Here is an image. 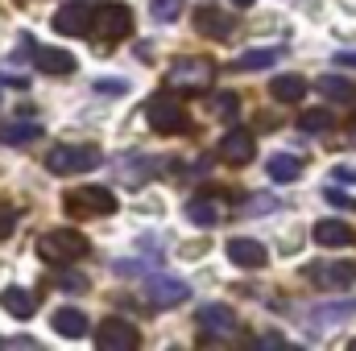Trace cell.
<instances>
[{"instance_id":"obj_2","label":"cell","mask_w":356,"mask_h":351,"mask_svg":"<svg viewBox=\"0 0 356 351\" xmlns=\"http://www.w3.org/2000/svg\"><path fill=\"white\" fill-rule=\"evenodd\" d=\"M129 33H133V12H129V4H120V0L95 4V17H91V29H88V37L95 46L124 42Z\"/></svg>"},{"instance_id":"obj_15","label":"cell","mask_w":356,"mask_h":351,"mask_svg":"<svg viewBox=\"0 0 356 351\" xmlns=\"http://www.w3.org/2000/svg\"><path fill=\"white\" fill-rule=\"evenodd\" d=\"M220 153H224V162H232V166H249L253 153H257V141H253V132L232 128V132L220 141Z\"/></svg>"},{"instance_id":"obj_36","label":"cell","mask_w":356,"mask_h":351,"mask_svg":"<svg viewBox=\"0 0 356 351\" xmlns=\"http://www.w3.org/2000/svg\"><path fill=\"white\" fill-rule=\"evenodd\" d=\"M273 207H277V198H253L249 203V211H273Z\"/></svg>"},{"instance_id":"obj_8","label":"cell","mask_w":356,"mask_h":351,"mask_svg":"<svg viewBox=\"0 0 356 351\" xmlns=\"http://www.w3.org/2000/svg\"><path fill=\"white\" fill-rule=\"evenodd\" d=\"M137 343H141V331L129 318H104L99 331H95V348L99 351H137Z\"/></svg>"},{"instance_id":"obj_20","label":"cell","mask_w":356,"mask_h":351,"mask_svg":"<svg viewBox=\"0 0 356 351\" xmlns=\"http://www.w3.org/2000/svg\"><path fill=\"white\" fill-rule=\"evenodd\" d=\"M195 29H199L203 37H228V33H232V17L220 12V8H199V12H195Z\"/></svg>"},{"instance_id":"obj_21","label":"cell","mask_w":356,"mask_h":351,"mask_svg":"<svg viewBox=\"0 0 356 351\" xmlns=\"http://www.w3.org/2000/svg\"><path fill=\"white\" fill-rule=\"evenodd\" d=\"M282 58H286L282 46H257V50H245V54L236 58V67H241V71H269V67H277Z\"/></svg>"},{"instance_id":"obj_27","label":"cell","mask_w":356,"mask_h":351,"mask_svg":"<svg viewBox=\"0 0 356 351\" xmlns=\"http://www.w3.org/2000/svg\"><path fill=\"white\" fill-rule=\"evenodd\" d=\"M236 112H241L236 91H216V95H211V116H220V120H236Z\"/></svg>"},{"instance_id":"obj_17","label":"cell","mask_w":356,"mask_h":351,"mask_svg":"<svg viewBox=\"0 0 356 351\" xmlns=\"http://www.w3.org/2000/svg\"><path fill=\"white\" fill-rule=\"evenodd\" d=\"M348 314H356V298H344V302H319L307 310V323L311 327H332V323H344Z\"/></svg>"},{"instance_id":"obj_18","label":"cell","mask_w":356,"mask_h":351,"mask_svg":"<svg viewBox=\"0 0 356 351\" xmlns=\"http://www.w3.org/2000/svg\"><path fill=\"white\" fill-rule=\"evenodd\" d=\"M33 67H38L42 75H71V71H75V54H67V50H58V46H42V50L33 54Z\"/></svg>"},{"instance_id":"obj_22","label":"cell","mask_w":356,"mask_h":351,"mask_svg":"<svg viewBox=\"0 0 356 351\" xmlns=\"http://www.w3.org/2000/svg\"><path fill=\"white\" fill-rule=\"evenodd\" d=\"M42 132L46 128L38 120H13L0 128V145H33V141H42Z\"/></svg>"},{"instance_id":"obj_25","label":"cell","mask_w":356,"mask_h":351,"mask_svg":"<svg viewBox=\"0 0 356 351\" xmlns=\"http://www.w3.org/2000/svg\"><path fill=\"white\" fill-rule=\"evenodd\" d=\"M269 95H273L277 103H298V99L307 95V79H302V75H277V79L269 83Z\"/></svg>"},{"instance_id":"obj_11","label":"cell","mask_w":356,"mask_h":351,"mask_svg":"<svg viewBox=\"0 0 356 351\" xmlns=\"http://www.w3.org/2000/svg\"><path fill=\"white\" fill-rule=\"evenodd\" d=\"M307 277L319 289H348L356 281V261H319L307 268Z\"/></svg>"},{"instance_id":"obj_28","label":"cell","mask_w":356,"mask_h":351,"mask_svg":"<svg viewBox=\"0 0 356 351\" xmlns=\"http://www.w3.org/2000/svg\"><path fill=\"white\" fill-rule=\"evenodd\" d=\"M298 128H302V132H315V137H319V132H332V116H327V112H302V116H298Z\"/></svg>"},{"instance_id":"obj_30","label":"cell","mask_w":356,"mask_h":351,"mask_svg":"<svg viewBox=\"0 0 356 351\" xmlns=\"http://www.w3.org/2000/svg\"><path fill=\"white\" fill-rule=\"evenodd\" d=\"M17 232V207L13 203H0V240H8Z\"/></svg>"},{"instance_id":"obj_6","label":"cell","mask_w":356,"mask_h":351,"mask_svg":"<svg viewBox=\"0 0 356 351\" xmlns=\"http://www.w3.org/2000/svg\"><path fill=\"white\" fill-rule=\"evenodd\" d=\"M191 298V285L186 281H178V277H162V273H149L145 281H141V302L149 306V310H175Z\"/></svg>"},{"instance_id":"obj_9","label":"cell","mask_w":356,"mask_h":351,"mask_svg":"<svg viewBox=\"0 0 356 351\" xmlns=\"http://www.w3.org/2000/svg\"><path fill=\"white\" fill-rule=\"evenodd\" d=\"M236 331H241V323H236L232 306L207 302V306L199 310V335H203V339H232Z\"/></svg>"},{"instance_id":"obj_35","label":"cell","mask_w":356,"mask_h":351,"mask_svg":"<svg viewBox=\"0 0 356 351\" xmlns=\"http://www.w3.org/2000/svg\"><path fill=\"white\" fill-rule=\"evenodd\" d=\"M336 67H353L356 71V50H340V54H336Z\"/></svg>"},{"instance_id":"obj_4","label":"cell","mask_w":356,"mask_h":351,"mask_svg":"<svg viewBox=\"0 0 356 351\" xmlns=\"http://www.w3.org/2000/svg\"><path fill=\"white\" fill-rule=\"evenodd\" d=\"M63 207L75 219H99V215L116 211V194H112V186H75V190H67Z\"/></svg>"},{"instance_id":"obj_16","label":"cell","mask_w":356,"mask_h":351,"mask_svg":"<svg viewBox=\"0 0 356 351\" xmlns=\"http://www.w3.org/2000/svg\"><path fill=\"white\" fill-rule=\"evenodd\" d=\"M186 219H191L195 228H216V223L224 219V203L211 198V194H195V198L186 203Z\"/></svg>"},{"instance_id":"obj_3","label":"cell","mask_w":356,"mask_h":351,"mask_svg":"<svg viewBox=\"0 0 356 351\" xmlns=\"http://www.w3.org/2000/svg\"><path fill=\"white\" fill-rule=\"evenodd\" d=\"M104 166V153L95 145H54L46 153V170L58 178H71V174H91Z\"/></svg>"},{"instance_id":"obj_26","label":"cell","mask_w":356,"mask_h":351,"mask_svg":"<svg viewBox=\"0 0 356 351\" xmlns=\"http://www.w3.org/2000/svg\"><path fill=\"white\" fill-rule=\"evenodd\" d=\"M266 170H269V178H273V182H294V178L302 174V162H298L294 153H273Z\"/></svg>"},{"instance_id":"obj_19","label":"cell","mask_w":356,"mask_h":351,"mask_svg":"<svg viewBox=\"0 0 356 351\" xmlns=\"http://www.w3.org/2000/svg\"><path fill=\"white\" fill-rule=\"evenodd\" d=\"M315 91H319L323 99H336V103H353L356 99V83L348 75H319V79H315Z\"/></svg>"},{"instance_id":"obj_31","label":"cell","mask_w":356,"mask_h":351,"mask_svg":"<svg viewBox=\"0 0 356 351\" xmlns=\"http://www.w3.org/2000/svg\"><path fill=\"white\" fill-rule=\"evenodd\" d=\"M58 289H67V293H83V289H88V277H83V273H58Z\"/></svg>"},{"instance_id":"obj_5","label":"cell","mask_w":356,"mask_h":351,"mask_svg":"<svg viewBox=\"0 0 356 351\" xmlns=\"http://www.w3.org/2000/svg\"><path fill=\"white\" fill-rule=\"evenodd\" d=\"M145 120H149L154 132H162V137H178V132H186V124H191L186 108L178 103V95H170V91L149 95V103H145Z\"/></svg>"},{"instance_id":"obj_29","label":"cell","mask_w":356,"mask_h":351,"mask_svg":"<svg viewBox=\"0 0 356 351\" xmlns=\"http://www.w3.org/2000/svg\"><path fill=\"white\" fill-rule=\"evenodd\" d=\"M149 12H154V21H166V25H170V21L182 17V0H154Z\"/></svg>"},{"instance_id":"obj_10","label":"cell","mask_w":356,"mask_h":351,"mask_svg":"<svg viewBox=\"0 0 356 351\" xmlns=\"http://www.w3.org/2000/svg\"><path fill=\"white\" fill-rule=\"evenodd\" d=\"M91 17H95V8H91L88 0H71V4H63V8L54 12V29H58L63 37H88Z\"/></svg>"},{"instance_id":"obj_37","label":"cell","mask_w":356,"mask_h":351,"mask_svg":"<svg viewBox=\"0 0 356 351\" xmlns=\"http://www.w3.org/2000/svg\"><path fill=\"white\" fill-rule=\"evenodd\" d=\"M232 4H236V8H249V4H253V0H232Z\"/></svg>"},{"instance_id":"obj_12","label":"cell","mask_w":356,"mask_h":351,"mask_svg":"<svg viewBox=\"0 0 356 351\" xmlns=\"http://www.w3.org/2000/svg\"><path fill=\"white\" fill-rule=\"evenodd\" d=\"M228 261L236 264V268H266L269 264V252H266V244L261 240H245V236H232L228 240Z\"/></svg>"},{"instance_id":"obj_14","label":"cell","mask_w":356,"mask_h":351,"mask_svg":"<svg viewBox=\"0 0 356 351\" xmlns=\"http://www.w3.org/2000/svg\"><path fill=\"white\" fill-rule=\"evenodd\" d=\"M311 236H315L319 248H344V244L356 240V228L348 223V219H319Z\"/></svg>"},{"instance_id":"obj_1","label":"cell","mask_w":356,"mask_h":351,"mask_svg":"<svg viewBox=\"0 0 356 351\" xmlns=\"http://www.w3.org/2000/svg\"><path fill=\"white\" fill-rule=\"evenodd\" d=\"M88 252H91L88 236L75 232V228H54V232H46V236L38 240V257H42L46 264H54V268L83 261Z\"/></svg>"},{"instance_id":"obj_13","label":"cell","mask_w":356,"mask_h":351,"mask_svg":"<svg viewBox=\"0 0 356 351\" xmlns=\"http://www.w3.org/2000/svg\"><path fill=\"white\" fill-rule=\"evenodd\" d=\"M50 327H54V335H63V339H88L91 335V323L79 306H58V310L50 314Z\"/></svg>"},{"instance_id":"obj_33","label":"cell","mask_w":356,"mask_h":351,"mask_svg":"<svg viewBox=\"0 0 356 351\" xmlns=\"http://www.w3.org/2000/svg\"><path fill=\"white\" fill-rule=\"evenodd\" d=\"M323 194H327V203H332V207H353V198H348V194H340L336 186H327Z\"/></svg>"},{"instance_id":"obj_34","label":"cell","mask_w":356,"mask_h":351,"mask_svg":"<svg viewBox=\"0 0 356 351\" xmlns=\"http://www.w3.org/2000/svg\"><path fill=\"white\" fill-rule=\"evenodd\" d=\"M332 182H356V170L353 166H336L332 170Z\"/></svg>"},{"instance_id":"obj_23","label":"cell","mask_w":356,"mask_h":351,"mask_svg":"<svg viewBox=\"0 0 356 351\" xmlns=\"http://www.w3.org/2000/svg\"><path fill=\"white\" fill-rule=\"evenodd\" d=\"M0 306H4L13 318H29L38 302H33V293H29V289H21V285H8V289H0Z\"/></svg>"},{"instance_id":"obj_32","label":"cell","mask_w":356,"mask_h":351,"mask_svg":"<svg viewBox=\"0 0 356 351\" xmlns=\"http://www.w3.org/2000/svg\"><path fill=\"white\" fill-rule=\"evenodd\" d=\"M95 91H99V95L120 99V95H129V83H124V79H95Z\"/></svg>"},{"instance_id":"obj_7","label":"cell","mask_w":356,"mask_h":351,"mask_svg":"<svg viewBox=\"0 0 356 351\" xmlns=\"http://www.w3.org/2000/svg\"><path fill=\"white\" fill-rule=\"evenodd\" d=\"M211 79H216V62L211 58H178L166 71V87H178V91H207Z\"/></svg>"},{"instance_id":"obj_24","label":"cell","mask_w":356,"mask_h":351,"mask_svg":"<svg viewBox=\"0 0 356 351\" xmlns=\"http://www.w3.org/2000/svg\"><path fill=\"white\" fill-rule=\"evenodd\" d=\"M158 170H162V166H158V162H149L145 153H129V157H120V162H116V174L133 178L137 186H141L145 178H154V174H158Z\"/></svg>"}]
</instances>
